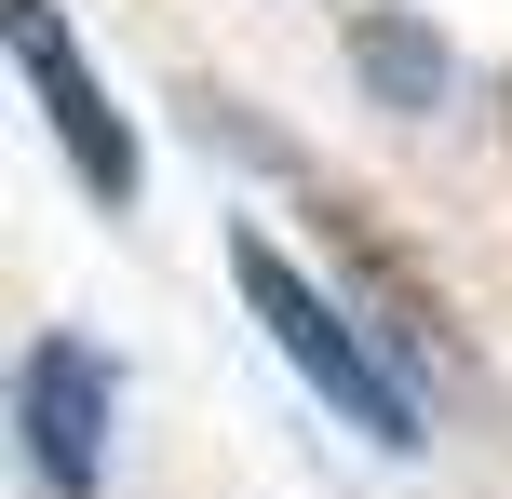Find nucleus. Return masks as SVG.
Here are the masks:
<instances>
[{
  "label": "nucleus",
  "mask_w": 512,
  "mask_h": 499,
  "mask_svg": "<svg viewBox=\"0 0 512 499\" xmlns=\"http://www.w3.org/2000/svg\"><path fill=\"white\" fill-rule=\"evenodd\" d=\"M230 284H243V311H256V338L283 351V365L310 378V392L337 405V419L364 432V446H391L405 459L418 446V392H405V365H391L378 338L351 324V297L324 284V270H297L270 230H230Z\"/></svg>",
  "instance_id": "obj_1"
},
{
  "label": "nucleus",
  "mask_w": 512,
  "mask_h": 499,
  "mask_svg": "<svg viewBox=\"0 0 512 499\" xmlns=\"http://www.w3.org/2000/svg\"><path fill=\"white\" fill-rule=\"evenodd\" d=\"M337 54H351V81H364V108H391V122H432V108L459 95V54H445L432 27L405 14V0H364V14L337 27Z\"/></svg>",
  "instance_id": "obj_4"
},
{
  "label": "nucleus",
  "mask_w": 512,
  "mask_h": 499,
  "mask_svg": "<svg viewBox=\"0 0 512 499\" xmlns=\"http://www.w3.org/2000/svg\"><path fill=\"white\" fill-rule=\"evenodd\" d=\"M108 432H122V365L95 338H68V324H41L14 351V446L41 473V499H95L108 486Z\"/></svg>",
  "instance_id": "obj_2"
},
{
  "label": "nucleus",
  "mask_w": 512,
  "mask_h": 499,
  "mask_svg": "<svg viewBox=\"0 0 512 499\" xmlns=\"http://www.w3.org/2000/svg\"><path fill=\"white\" fill-rule=\"evenodd\" d=\"M0 41H14V68H27V95H41V122H54V149H68V176L95 189L108 216H135V189H149V149H135V122L108 108V81L81 68L68 14H54V0H0Z\"/></svg>",
  "instance_id": "obj_3"
}]
</instances>
